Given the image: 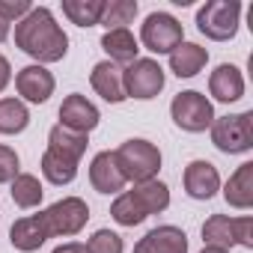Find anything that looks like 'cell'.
<instances>
[{
	"mask_svg": "<svg viewBox=\"0 0 253 253\" xmlns=\"http://www.w3.org/2000/svg\"><path fill=\"white\" fill-rule=\"evenodd\" d=\"M15 45L33 57L39 66L60 63L69 54V36L57 24L54 12L48 6H33L18 24H15Z\"/></svg>",
	"mask_w": 253,
	"mask_h": 253,
	"instance_id": "obj_1",
	"label": "cell"
},
{
	"mask_svg": "<svg viewBox=\"0 0 253 253\" xmlns=\"http://www.w3.org/2000/svg\"><path fill=\"white\" fill-rule=\"evenodd\" d=\"M116 164L125 176V182H149V179H158V170H161V149L143 137H131L125 140L116 152Z\"/></svg>",
	"mask_w": 253,
	"mask_h": 253,
	"instance_id": "obj_2",
	"label": "cell"
},
{
	"mask_svg": "<svg viewBox=\"0 0 253 253\" xmlns=\"http://www.w3.org/2000/svg\"><path fill=\"white\" fill-rule=\"evenodd\" d=\"M211 143L223 155H244L253 149V110L214 116L211 122Z\"/></svg>",
	"mask_w": 253,
	"mask_h": 253,
	"instance_id": "obj_3",
	"label": "cell"
},
{
	"mask_svg": "<svg viewBox=\"0 0 253 253\" xmlns=\"http://www.w3.org/2000/svg\"><path fill=\"white\" fill-rule=\"evenodd\" d=\"M241 24V3L238 0H209L197 9V30L211 42L235 39Z\"/></svg>",
	"mask_w": 253,
	"mask_h": 253,
	"instance_id": "obj_4",
	"label": "cell"
},
{
	"mask_svg": "<svg viewBox=\"0 0 253 253\" xmlns=\"http://www.w3.org/2000/svg\"><path fill=\"white\" fill-rule=\"evenodd\" d=\"M170 116L176 122V128H182L188 134H203L206 128H211V122H214V104L203 92L185 89V92H179L173 98Z\"/></svg>",
	"mask_w": 253,
	"mask_h": 253,
	"instance_id": "obj_5",
	"label": "cell"
},
{
	"mask_svg": "<svg viewBox=\"0 0 253 253\" xmlns=\"http://www.w3.org/2000/svg\"><path fill=\"white\" fill-rule=\"evenodd\" d=\"M185 42V27L176 15L170 12H152L146 15V21L140 24V45L152 54H173L179 45Z\"/></svg>",
	"mask_w": 253,
	"mask_h": 253,
	"instance_id": "obj_6",
	"label": "cell"
},
{
	"mask_svg": "<svg viewBox=\"0 0 253 253\" xmlns=\"http://www.w3.org/2000/svg\"><path fill=\"white\" fill-rule=\"evenodd\" d=\"M203 241L209 247L232 250L235 244L253 247V217H226V214H211L203 223Z\"/></svg>",
	"mask_w": 253,
	"mask_h": 253,
	"instance_id": "obj_7",
	"label": "cell"
},
{
	"mask_svg": "<svg viewBox=\"0 0 253 253\" xmlns=\"http://www.w3.org/2000/svg\"><path fill=\"white\" fill-rule=\"evenodd\" d=\"M164 69L158 60L149 57H137L131 66L122 69V84H125V95L137 98V101H149L164 89Z\"/></svg>",
	"mask_w": 253,
	"mask_h": 253,
	"instance_id": "obj_8",
	"label": "cell"
},
{
	"mask_svg": "<svg viewBox=\"0 0 253 253\" xmlns=\"http://www.w3.org/2000/svg\"><path fill=\"white\" fill-rule=\"evenodd\" d=\"M45 223H48V232L51 238H69V235H78L86 220H89V206L81 200V197H63L57 203H51L45 211H42Z\"/></svg>",
	"mask_w": 253,
	"mask_h": 253,
	"instance_id": "obj_9",
	"label": "cell"
},
{
	"mask_svg": "<svg viewBox=\"0 0 253 253\" xmlns=\"http://www.w3.org/2000/svg\"><path fill=\"white\" fill-rule=\"evenodd\" d=\"M98 119H101L98 107L86 95H81V92L66 95L63 104H60V125H66V128H72L78 134H86L89 137V131L98 128Z\"/></svg>",
	"mask_w": 253,
	"mask_h": 253,
	"instance_id": "obj_10",
	"label": "cell"
},
{
	"mask_svg": "<svg viewBox=\"0 0 253 253\" xmlns=\"http://www.w3.org/2000/svg\"><path fill=\"white\" fill-rule=\"evenodd\" d=\"M15 89H18L21 101H30V104H45V101L54 95L57 81H54V75H51L45 66L33 63V66L18 69V75H15Z\"/></svg>",
	"mask_w": 253,
	"mask_h": 253,
	"instance_id": "obj_11",
	"label": "cell"
},
{
	"mask_svg": "<svg viewBox=\"0 0 253 253\" xmlns=\"http://www.w3.org/2000/svg\"><path fill=\"white\" fill-rule=\"evenodd\" d=\"M182 182H185V194L191 200H203V203L211 200L220 191V173H217V167L211 161H203V158H197V161H191L185 167Z\"/></svg>",
	"mask_w": 253,
	"mask_h": 253,
	"instance_id": "obj_12",
	"label": "cell"
},
{
	"mask_svg": "<svg viewBox=\"0 0 253 253\" xmlns=\"http://www.w3.org/2000/svg\"><path fill=\"white\" fill-rule=\"evenodd\" d=\"M89 185L98 194H122L125 191L128 182H125V176H122V170L116 164V155L110 149H104V152H98L92 158V164H89Z\"/></svg>",
	"mask_w": 253,
	"mask_h": 253,
	"instance_id": "obj_13",
	"label": "cell"
},
{
	"mask_svg": "<svg viewBox=\"0 0 253 253\" xmlns=\"http://www.w3.org/2000/svg\"><path fill=\"white\" fill-rule=\"evenodd\" d=\"M48 238H51V232H48V223H45L42 211H39V214H24V217H18V220L9 226V241H12V247L21 250V253L39 250Z\"/></svg>",
	"mask_w": 253,
	"mask_h": 253,
	"instance_id": "obj_14",
	"label": "cell"
},
{
	"mask_svg": "<svg viewBox=\"0 0 253 253\" xmlns=\"http://www.w3.org/2000/svg\"><path fill=\"white\" fill-rule=\"evenodd\" d=\"M89 84H92V89H95L104 101H110V104H122L125 98H128V95H125V84H122V66H116V63H110V60H101V63L92 66Z\"/></svg>",
	"mask_w": 253,
	"mask_h": 253,
	"instance_id": "obj_15",
	"label": "cell"
},
{
	"mask_svg": "<svg viewBox=\"0 0 253 253\" xmlns=\"http://www.w3.org/2000/svg\"><path fill=\"white\" fill-rule=\"evenodd\" d=\"M209 92L214 101L220 104H232L244 95V75L238 66L232 63H220L211 75H209Z\"/></svg>",
	"mask_w": 253,
	"mask_h": 253,
	"instance_id": "obj_16",
	"label": "cell"
},
{
	"mask_svg": "<svg viewBox=\"0 0 253 253\" xmlns=\"http://www.w3.org/2000/svg\"><path fill=\"white\" fill-rule=\"evenodd\" d=\"M101 48L107 54L110 63L116 66H131L140 54V42L134 39V33L128 27H119V30H104L101 36Z\"/></svg>",
	"mask_w": 253,
	"mask_h": 253,
	"instance_id": "obj_17",
	"label": "cell"
},
{
	"mask_svg": "<svg viewBox=\"0 0 253 253\" xmlns=\"http://www.w3.org/2000/svg\"><path fill=\"white\" fill-rule=\"evenodd\" d=\"M137 247H140L143 253H188V235H185V229L167 223V226L149 229V232L137 241Z\"/></svg>",
	"mask_w": 253,
	"mask_h": 253,
	"instance_id": "obj_18",
	"label": "cell"
},
{
	"mask_svg": "<svg viewBox=\"0 0 253 253\" xmlns=\"http://www.w3.org/2000/svg\"><path fill=\"white\" fill-rule=\"evenodd\" d=\"M223 200L232 209H250L253 206V161H244L223 185Z\"/></svg>",
	"mask_w": 253,
	"mask_h": 253,
	"instance_id": "obj_19",
	"label": "cell"
},
{
	"mask_svg": "<svg viewBox=\"0 0 253 253\" xmlns=\"http://www.w3.org/2000/svg\"><path fill=\"white\" fill-rule=\"evenodd\" d=\"M206 63H209V51L197 42H182L170 54V72L176 78H194L206 69Z\"/></svg>",
	"mask_w": 253,
	"mask_h": 253,
	"instance_id": "obj_20",
	"label": "cell"
},
{
	"mask_svg": "<svg viewBox=\"0 0 253 253\" xmlns=\"http://www.w3.org/2000/svg\"><path fill=\"white\" fill-rule=\"evenodd\" d=\"M86 146H89L86 134H78V131L66 128V125H60V122L48 131V149H54V152H60V155H66L72 161H81V155L86 152Z\"/></svg>",
	"mask_w": 253,
	"mask_h": 253,
	"instance_id": "obj_21",
	"label": "cell"
},
{
	"mask_svg": "<svg viewBox=\"0 0 253 253\" xmlns=\"http://www.w3.org/2000/svg\"><path fill=\"white\" fill-rule=\"evenodd\" d=\"M39 167H42V176H45L51 185H57V188L72 185V182L78 179V161H72V158H66V155H60V152H54V149H45Z\"/></svg>",
	"mask_w": 253,
	"mask_h": 253,
	"instance_id": "obj_22",
	"label": "cell"
},
{
	"mask_svg": "<svg viewBox=\"0 0 253 253\" xmlns=\"http://www.w3.org/2000/svg\"><path fill=\"white\" fill-rule=\"evenodd\" d=\"M30 125V110L21 98H0V134H21Z\"/></svg>",
	"mask_w": 253,
	"mask_h": 253,
	"instance_id": "obj_23",
	"label": "cell"
},
{
	"mask_svg": "<svg viewBox=\"0 0 253 253\" xmlns=\"http://www.w3.org/2000/svg\"><path fill=\"white\" fill-rule=\"evenodd\" d=\"M131 194L137 197V203L143 206L146 214H161V211L170 206V188H167L164 182H158V179H149V182L134 185Z\"/></svg>",
	"mask_w": 253,
	"mask_h": 253,
	"instance_id": "obj_24",
	"label": "cell"
},
{
	"mask_svg": "<svg viewBox=\"0 0 253 253\" xmlns=\"http://www.w3.org/2000/svg\"><path fill=\"white\" fill-rule=\"evenodd\" d=\"M110 217L119 223V226H140L149 214L143 211V206L137 203V197L131 191H122L116 194V200L110 203Z\"/></svg>",
	"mask_w": 253,
	"mask_h": 253,
	"instance_id": "obj_25",
	"label": "cell"
},
{
	"mask_svg": "<svg viewBox=\"0 0 253 253\" xmlns=\"http://www.w3.org/2000/svg\"><path fill=\"white\" fill-rule=\"evenodd\" d=\"M9 185H12L9 188L12 191V203L18 209H36L42 203V197H45V188H42V182L33 173H18Z\"/></svg>",
	"mask_w": 253,
	"mask_h": 253,
	"instance_id": "obj_26",
	"label": "cell"
},
{
	"mask_svg": "<svg viewBox=\"0 0 253 253\" xmlns=\"http://www.w3.org/2000/svg\"><path fill=\"white\" fill-rule=\"evenodd\" d=\"M104 12V0H63V15L78 27H95Z\"/></svg>",
	"mask_w": 253,
	"mask_h": 253,
	"instance_id": "obj_27",
	"label": "cell"
},
{
	"mask_svg": "<svg viewBox=\"0 0 253 253\" xmlns=\"http://www.w3.org/2000/svg\"><path fill=\"white\" fill-rule=\"evenodd\" d=\"M137 18V3L134 0H104V12L101 21L107 30H119V27H128Z\"/></svg>",
	"mask_w": 253,
	"mask_h": 253,
	"instance_id": "obj_28",
	"label": "cell"
},
{
	"mask_svg": "<svg viewBox=\"0 0 253 253\" xmlns=\"http://www.w3.org/2000/svg\"><path fill=\"white\" fill-rule=\"evenodd\" d=\"M86 250L89 253H122L125 244H122L119 232H113V229H95L92 238L86 241Z\"/></svg>",
	"mask_w": 253,
	"mask_h": 253,
	"instance_id": "obj_29",
	"label": "cell"
},
{
	"mask_svg": "<svg viewBox=\"0 0 253 253\" xmlns=\"http://www.w3.org/2000/svg\"><path fill=\"white\" fill-rule=\"evenodd\" d=\"M21 173V158L12 146L0 143V185H9L15 176Z\"/></svg>",
	"mask_w": 253,
	"mask_h": 253,
	"instance_id": "obj_30",
	"label": "cell"
},
{
	"mask_svg": "<svg viewBox=\"0 0 253 253\" xmlns=\"http://www.w3.org/2000/svg\"><path fill=\"white\" fill-rule=\"evenodd\" d=\"M30 9H33L30 0H0V18L6 24H18Z\"/></svg>",
	"mask_w": 253,
	"mask_h": 253,
	"instance_id": "obj_31",
	"label": "cell"
},
{
	"mask_svg": "<svg viewBox=\"0 0 253 253\" xmlns=\"http://www.w3.org/2000/svg\"><path fill=\"white\" fill-rule=\"evenodd\" d=\"M9 81H12V66H9V60L3 54H0V92L9 86Z\"/></svg>",
	"mask_w": 253,
	"mask_h": 253,
	"instance_id": "obj_32",
	"label": "cell"
},
{
	"mask_svg": "<svg viewBox=\"0 0 253 253\" xmlns=\"http://www.w3.org/2000/svg\"><path fill=\"white\" fill-rule=\"evenodd\" d=\"M51 253H89V250H86V244H81V241H66V244L54 247Z\"/></svg>",
	"mask_w": 253,
	"mask_h": 253,
	"instance_id": "obj_33",
	"label": "cell"
},
{
	"mask_svg": "<svg viewBox=\"0 0 253 253\" xmlns=\"http://www.w3.org/2000/svg\"><path fill=\"white\" fill-rule=\"evenodd\" d=\"M9 30H12V24H6L3 18H0V42H6V39H9Z\"/></svg>",
	"mask_w": 253,
	"mask_h": 253,
	"instance_id": "obj_34",
	"label": "cell"
},
{
	"mask_svg": "<svg viewBox=\"0 0 253 253\" xmlns=\"http://www.w3.org/2000/svg\"><path fill=\"white\" fill-rule=\"evenodd\" d=\"M200 253H229V250H220V247H209V244H206Z\"/></svg>",
	"mask_w": 253,
	"mask_h": 253,
	"instance_id": "obj_35",
	"label": "cell"
},
{
	"mask_svg": "<svg viewBox=\"0 0 253 253\" xmlns=\"http://www.w3.org/2000/svg\"><path fill=\"white\" fill-rule=\"evenodd\" d=\"M134 253H143V250H140V247H137V244H134Z\"/></svg>",
	"mask_w": 253,
	"mask_h": 253,
	"instance_id": "obj_36",
	"label": "cell"
}]
</instances>
